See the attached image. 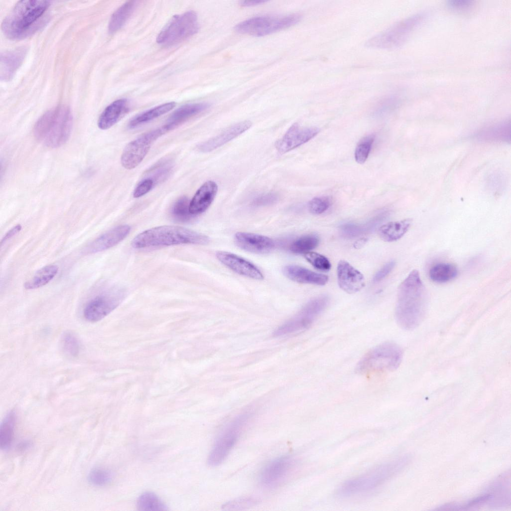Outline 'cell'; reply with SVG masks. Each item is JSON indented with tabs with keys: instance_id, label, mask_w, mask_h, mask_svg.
Here are the masks:
<instances>
[{
	"instance_id": "obj_1",
	"label": "cell",
	"mask_w": 511,
	"mask_h": 511,
	"mask_svg": "<svg viewBox=\"0 0 511 511\" xmlns=\"http://www.w3.org/2000/svg\"><path fill=\"white\" fill-rule=\"evenodd\" d=\"M427 308L426 289L418 270L411 271L400 284L395 309V318L403 329H413L423 321Z\"/></svg>"
},
{
	"instance_id": "obj_2",
	"label": "cell",
	"mask_w": 511,
	"mask_h": 511,
	"mask_svg": "<svg viewBox=\"0 0 511 511\" xmlns=\"http://www.w3.org/2000/svg\"><path fill=\"white\" fill-rule=\"evenodd\" d=\"M50 5L47 0H23L12 8L1 23L4 34L9 38H24L35 31L41 24L40 17Z\"/></svg>"
},
{
	"instance_id": "obj_3",
	"label": "cell",
	"mask_w": 511,
	"mask_h": 511,
	"mask_svg": "<svg viewBox=\"0 0 511 511\" xmlns=\"http://www.w3.org/2000/svg\"><path fill=\"white\" fill-rule=\"evenodd\" d=\"M73 117L70 108L61 105L49 110L36 121L33 128L35 137L48 147L63 145L70 137Z\"/></svg>"
},
{
	"instance_id": "obj_4",
	"label": "cell",
	"mask_w": 511,
	"mask_h": 511,
	"mask_svg": "<svg viewBox=\"0 0 511 511\" xmlns=\"http://www.w3.org/2000/svg\"><path fill=\"white\" fill-rule=\"evenodd\" d=\"M206 235L193 230L176 226H163L146 230L136 236L131 242L135 249L168 246L179 244L205 245L209 242Z\"/></svg>"
},
{
	"instance_id": "obj_5",
	"label": "cell",
	"mask_w": 511,
	"mask_h": 511,
	"mask_svg": "<svg viewBox=\"0 0 511 511\" xmlns=\"http://www.w3.org/2000/svg\"><path fill=\"white\" fill-rule=\"evenodd\" d=\"M406 459L400 458L386 462L358 477L341 484L337 495L342 498L351 497L371 492L398 474L405 466Z\"/></svg>"
},
{
	"instance_id": "obj_6",
	"label": "cell",
	"mask_w": 511,
	"mask_h": 511,
	"mask_svg": "<svg viewBox=\"0 0 511 511\" xmlns=\"http://www.w3.org/2000/svg\"><path fill=\"white\" fill-rule=\"evenodd\" d=\"M402 357L403 352L398 345L384 342L365 353L356 364L355 372L363 375L392 372L399 367Z\"/></svg>"
},
{
	"instance_id": "obj_7",
	"label": "cell",
	"mask_w": 511,
	"mask_h": 511,
	"mask_svg": "<svg viewBox=\"0 0 511 511\" xmlns=\"http://www.w3.org/2000/svg\"><path fill=\"white\" fill-rule=\"evenodd\" d=\"M426 16L425 13L421 12L402 20L369 39L365 45L368 47L378 49L398 47L404 43Z\"/></svg>"
},
{
	"instance_id": "obj_8",
	"label": "cell",
	"mask_w": 511,
	"mask_h": 511,
	"mask_svg": "<svg viewBox=\"0 0 511 511\" xmlns=\"http://www.w3.org/2000/svg\"><path fill=\"white\" fill-rule=\"evenodd\" d=\"M301 17L298 13L280 16H255L239 23L234 29L242 34L265 36L296 24Z\"/></svg>"
},
{
	"instance_id": "obj_9",
	"label": "cell",
	"mask_w": 511,
	"mask_h": 511,
	"mask_svg": "<svg viewBox=\"0 0 511 511\" xmlns=\"http://www.w3.org/2000/svg\"><path fill=\"white\" fill-rule=\"evenodd\" d=\"M251 417L249 413L240 414L233 419L216 439L209 455L207 463L212 467L221 464L237 443L243 428Z\"/></svg>"
},
{
	"instance_id": "obj_10",
	"label": "cell",
	"mask_w": 511,
	"mask_h": 511,
	"mask_svg": "<svg viewBox=\"0 0 511 511\" xmlns=\"http://www.w3.org/2000/svg\"><path fill=\"white\" fill-rule=\"evenodd\" d=\"M329 298L321 295L309 301L293 317L277 327L274 336H281L308 328L328 306Z\"/></svg>"
},
{
	"instance_id": "obj_11",
	"label": "cell",
	"mask_w": 511,
	"mask_h": 511,
	"mask_svg": "<svg viewBox=\"0 0 511 511\" xmlns=\"http://www.w3.org/2000/svg\"><path fill=\"white\" fill-rule=\"evenodd\" d=\"M198 29L196 13L188 11L174 15L160 32L156 41L165 45H173L194 35Z\"/></svg>"
},
{
	"instance_id": "obj_12",
	"label": "cell",
	"mask_w": 511,
	"mask_h": 511,
	"mask_svg": "<svg viewBox=\"0 0 511 511\" xmlns=\"http://www.w3.org/2000/svg\"><path fill=\"white\" fill-rule=\"evenodd\" d=\"M165 125L142 134L128 143L121 156L122 166L131 170L138 166L148 153L152 144L160 137L169 132Z\"/></svg>"
},
{
	"instance_id": "obj_13",
	"label": "cell",
	"mask_w": 511,
	"mask_h": 511,
	"mask_svg": "<svg viewBox=\"0 0 511 511\" xmlns=\"http://www.w3.org/2000/svg\"><path fill=\"white\" fill-rule=\"evenodd\" d=\"M124 296L123 289L115 288L94 297L85 306L84 318L92 322L101 320L119 305Z\"/></svg>"
},
{
	"instance_id": "obj_14",
	"label": "cell",
	"mask_w": 511,
	"mask_h": 511,
	"mask_svg": "<svg viewBox=\"0 0 511 511\" xmlns=\"http://www.w3.org/2000/svg\"><path fill=\"white\" fill-rule=\"evenodd\" d=\"M294 465V459L289 456H282L271 461L260 473V484L267 488L278 486L290 475Z\"/></svg>"
},
{
	"instance_id": "obj_15",
	"label": "cell",
	"mask_w": 511,
	"mask_h": 511,
	"mask_svg": "<svg viewBox=\"0 0 511 511\" xmlns=\"http://www.w3.org/2000/svg\"><path fill=\"white\" fill-rule=\"evenodd\" d=\"M320 129L316 127H302L297 123L293 124L275 144L278 152L284 154L307 142L317 135Z\"/></svg>"
},
{
	"instance_id": "obj_16",
	"label": "cell",
	"mask_w": 511,
	"mask_h": 511,
	"mask_svg": "<svg viewBox=\"0 0 511 511\" xmlns=\"http://www.w3.org/2000/svg\"><path fill=\"white\" fill-rule=\"evenodd\" d=\"M216 257L223 264L240 275L256 280L264 278L256 265L235 254L219 251L217 252Z\"/></svg>"
},
{
	"instance_id": "obj_17",
	"label": "cell",
	"mask_w": 511,
	"mask_h": 511,
	"mask_svg": "<svg viewBox=\"0 0 511 511\" xmlns=\"http://www.w3.org/2000/svg\"><path fill=\"white\" fill-rule=\"evenodd\" d=\"M337 275L339 286L349 294L359 291L365 285L363 275L344 260H341L338 263Z\"/></svg>"
},
{
	"instance_id": "obj_18",
	"label": "cell",
	"mask_w": 511,
	"mask_h": 511,
	"mask_svg": "<svg viewBox=\"0 0 511 511\" xmlns=\"http://www.w3.org/2000/svg\"><path fill=\"white\" fill-rule=\"evenodd\" d=\"M236 245L242 249L256 254H265L272 251L274 241L265 236L246 232H238L235 236Z\"/></svg>"
},
{
	"instance_id": "obj_19",
	"label": "cell",
	"mask_w": 511,
	"mask_h": 511,
	"mask_svg": "<svg viewBox=\"0 0 511 511\" xmlns=\"http://www.w3.org/2000/svg\"><path fill=\"white\" fill-rule=\"evenodd\" d=\"M252 125L250 121H244L227 128L222 133L200 143L197 146L199 151L210 152L224 145L248 130Z\"/></svg>"
},
{
	"instance_id": "obj_20",
	"label": "cell",
	"mask_w": 511,
	"mask_h": 511,
	"mask_svg": "<svg viewBox=\"0 0 511 511\" xmlns=\"http://www.w3.org/2000/svg\"><path fill=\"white\" fill-rule=\"evenodd\" d=\"M218 185L212 180L205 182L196 191L190 201L189 211L196 216L205 212L214 201L217 192Z\"/></svg>"
},
{
	"instance_id": "obj_21",
	"label": "cell",
	"mask_w": 511,
	"mask_h": 511,
	"mask_svg": "<svg viewBox=\"0 0 511 511\" xmlns=\"http://www.w3.org/2000/svg\"><path fill=\"white\" fill-rule=\"evenodd\" d=\"M130 227L127 225L116 227L98 237L87 248V252L94 254L111 248L122 241L129 233Z\"/></svg>"
},
{
	"instance_id": "obj_22",
	"label": "cell",
	"mask_w": 511,
	"mask_h": 511,
	"mask_svg": "<svg viewBox=\"0 0 511 511\" xmlns=\"http://www.w3.org/2000/svg\"><path fill=\"white\" fill-rule=\"evenodd\" d=\"M27 52L25 47L3 52L0 54V75L3 81L10 80L22 64Z\"/></svg>"
},
{
	"instance_id": "obj_23",
	"label": "cell",
	"mask_w": 511,
	"mask_h": 511,
	"mask_svg": "<svg viewBox=\"0 0 511 511\" xmlns=\"http://www.w3.org/2000/svg\"><path fill=\"white\" fill-rule=\"evenodd\" d=\"M282 271L287 278L298 283L323 285L328 280V277L326 275L312 271L297 265H286L283 267Z\"/></svg>"
},
{
	"instance_id": "obj_24",
	"label": "cell",
	"mask_w": 511,
	"mask_h": 511,
	"mask_svg": "<svg viewBox=\"0 0 511 511\" xmlns=\"http://www.w3.org/2000/svg\"><path fill=\"white\" fill-rule=\"evenodd\" d=\"M129 103L126 99L113 101L107 106L99 117L98 127L106 130L117 123L128 111Z\"/></svg>"
},
{
	"instance_id": "obj_25",
	"label": "cell",
	"mask_w": 511,
	"mask_h": 511,
	"mask_svg": "<svg viewBox=\"0 0 511 511\" xmlns=\"http://www.w3.org/2000/svg\"><path fill=\"white\" fill-rule=\"evenodd\" d=\"M210 107L207 103L188 104L174 111L165 124L169 131L175 129L190 118L204 111Z\"/></svg>"
},
{
	"instance_id": "obj_26",
	"label": "cell",
	"mask_w": 511,
	"mask_h": 511,
	"mask_svg": "<svg viewBox=\"0 0 511 511\" xmlns=\"http://www.w3.org/2000/svg\"><path fill=\"white\" fill-rule=\"evenodd\" d=\"M411 219L390 222L381 226L378 230L380 238L385 242H392L401 238L409 230Z\"/></svg>"
},
{
	"instance_id": "obj_27",
	"label": "cell",
	"mask_w": 511,
	"mask_h": 511,
	"mask_svg": "<svg viewBox=\"0 0 511 511\" xmlns=\"http://www.w3.org/2000/svg\"><path fill=\"white\" fill-rule=\"evenodd\" d=\"M176 105V103L175 102H170L143 112L131 119L128 123V127L132 129L149 122L168 112Z\"/></svg>"
},
{
	"instance_id": "obj_28",
	"label": "cell",
	"mask_w": 511,
	"mask_h": 511,
	"mask_svg": "<svg viewBox=\"0 0 511 511\" xmlns=\"http://www.w3.org/2000/svg\"><path fill=\"white\" fill-rule=\"evenodd\" d=\"M137 4V1H128L113 13L108 24L110 33L116 32L123 26L136 8Z\"/></svg>"
},
{
	"instance_id": "obj_29",
	"label": "cell",
	"mask_w": 511,
	"mask_h": 511,
	"mask_svg": "<svg viewBox=\"0 0 511 511\" xmlns=\"http://www.w3.org/2000/svg\"><path fill=\"white\" fill-rule=\"evenodd\" d=\"M58 266L56 264H49L37 270L33 277L24 283L26 289H34L48 283L56 275Z\"/></svg>"
},
{
	"instance_id": "obj_30",
	"label": "cell",
	"mask_w": 511,
	"mask_h": 511,
	"mask_svg": "<svg viewBox=\"0 0 511 511\" xmlns=\"http://www.w3.org/2000/svg\"><path fill=\"white\" fill-rule=\"evenodd\" d=\"M16 415L14 411L9 412L2 420L0 426V447L2 450L8 449L12 443Z\"/></svg>"
},
{
	"instance_id": "obj_31",
	"label": "cell",
	"mask_w": 511,
	"mask_h": 511,
	"mask_svg": "<svg viewBox=\"0 0 511 511\" xmlns=\"http://www.w3.org/2000/svg\"><path fill=\"white\" fill-rule=\"evenodd\" d=\"M456 266L451 263H439L433 265L429 270L430 278L438 283L448 282L458 275Z\"/></svg>"
},
{
	"instance_id": "obj_32",
	"label": "cell",
	"mask_w": 511,
	"mask_h": 511,
	"mask_svg": "<svg viewBox=\"0 0 511 511\" xmlns=\"http://www.w3.org/2000/svg\"><path fill=\"white\" fill-rule=\"evenodd\" d=\"M138 510L143 511H165L167 507L154 493L145 492L138 498L137 502Z\"/></svg>"
},
{
	"instance_id": "obj_33",
	"label": "cell",
	"mask_w": 511,
	"mask_h": 511,
	"mask_svg": "<svg viewBox=\"0 0 511 511\" xmlns=\"http://www.w3.org/2000/svg\"><path fill=\"white\" fill-rule=\"evenodd\" d=\"M319 243V238L317 235L307 234L295 240L291 244L289 249L294 254H304L317 247Z\"/></svg>"
},
{
	"instance_id": "obj_34",
	"label": "cell",
	"mask_w": 511,
	"mask_h": 511,
	"mask_svg": "<svg viewBox=\"0 0 511 511\" xmlns=\"http://www.w3.org/2000/svg\"><path fill=\"white\" fill-rule=\"evenodd\" d=\"M190 202L187 197L182 196L174 203L171 214L174 219L180 222H187L194 218L189 211Z\"/></svg>"
},
{
	"instance_id": "obj_35",
	"label": "cell",
	"mask_w": 511,
	"mask_h": 511,
	"mask_svg": "<svg viewBox=\"0 0 511 511\" xmlns=\"http://www.w3.org/2000/svg\"><path fill=\"white\" fill-rule=\"evenodd\" d=\"M375 138L374 134H370L362 138L360 140L356 147L354 152V157L356 162L362 164L366 162Z\"/></svg>"
},
{
	"instance_id": "obj_36",
	"label": "cell",
	"mask_w": 511,
	"mask_h": 511,
	"mask_svg": "<svg viewBox=\"0 0 511 511\" xmlns=\"http://www.w3.org/2000/svg\"><path fill=\"white\" fill-rule=\"evenodd\" d=\"M171 170L172 165L170 161H162L148 171L147 177L151 179L156 185L158 183L165 180L169 175Z\"/></svg>"
},
{
	"instance_id": "obj_37",
	"label": "cell",
	"mask_w": 511,
	"mask_h": 511,
	"mask_svg": "<svg viewBox=\"0 0 511 511\" xmlns=\"http://www.w3.org/2000/svg\"><path fill=\"white\" fill-rule=\"evenodd\" d=\"M61 345L64 352L72 357H76L80 351V343L76 335L71 332L63 333L61 339Z\"/></svg>"
},
{
	"instance_id": "obj_38",
	"label": "cell",
	"mask_w": 511,
	"mask_h": 511,
	"mask_svg": "<svg viewBox=\"0 0 511 511\" xmlns=\"http://www.w3.org/2000/svg\"><path fill=\"white\" fill-rule=\"evenodd\" d=\"M112 478V473L110 471L100 468L92 469L88 475V482L97 487L106 485L111 481Z\"/></svg>"
},
{
	"instance_id": "obj_39",
	"label": "cell",
	"mask_w": 511,
	"mask_h": 511,
	"mask_svg": "<svg viewBox=\"0 0 511 511\" xmlns=\"http://www.w3.org/2000/svg\"><path fill=\"white\" fill-rule=\"evenodd\" d=\"M305 258L316 269L327 271L331 268V263L325 256L315 252H308L304 254Z\"/></svg>"
},
{
	"instance_id": "obj_40",
	"label": "cell",
	"mask_w": 511,
	"mask_h": 511,
	"mask_svg": "<svg viewBox=\"0 0 511 511\" xmlns=\"http://www.w3.org/2000/svg\"><path fill=\"white\" fill-rule=\"evenodd\" d=\"M257 503L258 501L256 498L245 497L225 503L223 508L224 510H240L253 507Z\"/></svg>"
},
{
	"instance_id": "obj_41",
	"label": "cell",
	"mask_w": 511,
	"mask_h": 511,
	"mask_svg": "<svg viewBox=\"0 0 511 511\" xmlns=\"http://www.w3.org/2000/svg\"><path fill=\"white\" fill-rule=\"evenodd\" d=\"M330 204L331 200L328 197H314L308 202V209L311 214L319 215L325 212Z\"/></svg>"
},
{
	"instance_id": "obj_42",
	"label": "cell",
	"mask_w": 511,
	"mask_h": 511,
	"mask_svg": "<svg viewBox=\"0 0 511 511\" xmlns=\"http://www.w3.org/2000/svg\"><path fill=\"white\" fill-rule=\"evenodd\" d=\"M156 185L150 178L145 177L139 182L134 190L133 196L135 198H140L149 193Z\"/></svg>"
},
{
	"instance_id": "obj_43",
	"label": "cell",
	"mask_w": 511,
	"mask_h": 511,
	"mask_svg": "<svg viewBox=\"0 0 511 511\" xmlns=\"http://www.w3.org/2000/svg\"><path fill=\"white\" fill-rule=\"evenodd\" d=\"M277 199L278 196L274 193H265L255 198L252 205L255 207L267 206L274 203Z\"/></svg>"
},
{
	"instance_id": "obj_44",
	"label": "cell",
	"mask_w": 511,
	"mask_h": 511,
	"mask_svg": "<svg viewBox=\"0 0 511 511\" xmlns=\"http://www.w3.org/2000/svg\"><path fill=\"white\" fill-rule=\"evenodd\" d=\"M448 5L458 11H465L470 9L473 5V1L466 0H453L448 1Z\"/></svg>"
},
{
	"instance_id": "obj_45",
	"label": "cell",
	"mask_w": 511,
	"mask_h": 511,
	"mask_svg": "<svg viewBox=\"0 0 511 511\" xmlns=\"http://www.w3.org/2000/svg\"><path fill=\"white\" fill-rule=\"evenodd\" d=\"M395 265V262L393 260L387 262L375 273L373 278V281L374 282H378L382 280L390 273Z\"/></svg>"
},
{
	"instance_id": "obj_46",
	"label": "cell",
	"mask_w": 511,
	"mask_h": 511,
	"mask_svg": "<svg viewBox=\"0 0 511 511\" xmlns=\"http://www.w3.org/2000/svg\"><path fill=\"white\" fill-rule=\"evenodd\" d=\"M22 229V227L20 225L18 224L11 229H10L3 236V238L0 241V244L2 245L5 243L6 241L10 239L11 238L13 237L15 235L19 233Z\"/></svg>"
},
{
	"instance_id": "obj_47",
	"label": "cell",
	"mask_w": 511,
	"mask_h": 511,
	"mask_svg": "<svg viewBox=\"0 0 511 511\" xmlns=\"http://www.w3.org/2000/svg\"><path fill=\"white\" fill-rule=\"evenodd\" d=\"M266 2L267 0H247L241 1L240 4L242 6L249 7L261 4Z\"/></svg>"
}]
</instances>
